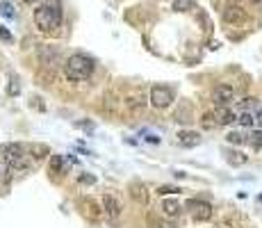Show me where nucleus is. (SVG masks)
I'll return each instance as SVG.
<instances>
[{"label": "nucleus", "mask_w": 262, "mask_h": 228, "mask_svg": "<svg viewBox=\"0 0 262 228\" xmlns=\"http://www.w3.org/2000/svg\"><path fill=\"white\" fill-rule=\"evenodd\" d=\"M260 203H262V196H260Z\"/></svg>", "instance_id": "obj_29"}, {"label": "nucleus", "mask_w": 262, "mask_h": 228, "mask_svg": "<svg viewBox=\"0 0 262 228\" xmlns=\"http://www.w3.org/2000/svg\"><path fill=\"white\" fill-rule=\"evenodd\" d=\"M226 139H228V144H237V146H240V144H249V135H244V132H237V130L228 132V137H226Z\"/></svg>", "instance_id": "obj_14"}, {"label": "nucleus", "mask_w": 262, "mask_h": 228, "mask_svg": "<svg viewBox=\"0 0 262 228\" xmlns=\"http://www.w3.org/2000/svg\"><path fill=\"white\" fill-rule=\"evenodd\" d=\"M103 212H105L107 222L119 224V219H121V203H119L117 196H112V194L103 196Z\"/></svg>", "instance_id": "obj_6"}, {"label": "nucleus", "mask_w": 262, "mask_h": 228, "mask_svg": "<svg viewBox=\"0 0 262 228\" xmlns=\"http://www.w3.org/2000/svg\"><path fill=\"white\" fill-rule=\"evenodd\" d=\"M201 125H203V128H208V130H212V128H217V116H214V114H203V119H201Z\"/></svg>", "instance_id": "obj_16"}, {"label": "nucleus", "mask_w": 262, "mask_h": 228, "mask_svg": "<svg viewBox=\"0 0 262 228\" xmlns=\"http://www.w3.org/2000/svg\"><path fill=\"white\" fill-rule=\"evenodd\" d=\"M214 116H217V123L219 125H230V123H235L237 121V114L233 112V110H228V108H217Z\"/></svg>", "instance_id": "obj_9"}, {"label": "nucleus", "mask_w": 262, "mask_h": 228, "mask_svg": "<svg viewBox=\"0 0 262 228\" xmlns=\"http://www.w3.org/2000/svg\"><path fill=\"white\" fill-rule=\"evenodd\" d=\"M187 210L192 212V217L196 219V222H208L210 217H212V206H210L208 201H198V199H189L187 203Z\"/></svg>", "instance_id": "obj_5"}, {"label": "nucleus", "mask_w": 262, "mask_h": 228, "mask_svg": "<svg viewBox=\"0 0 262 228\" xmlns=\"http://www.w3.org/2000/svg\"><path fill=\"white\" fill-rule=\"evenodd\" d=\"M228 162L233 164V167H237V164H244V162H246V155H242V153H230V155H228Z\"/></svg>", "instance_id": "obj_20"}, {"label": "nucleus", "mask_w": 262, "mask_h": 228, "mask_svg": "<svg viewBox=\"0 0 262 228\" xmlns=\"http://www.w3.org/2000/svg\"><path fill=\"white\" fill-rule=\"evenodd\" d=\"M178 144H180V146H187V148L198 146V144H201V135L194 130H180L178 132Z\"/></svg>", "instance_id": "obj_8"}, {"label": "nucleus", "mask_w": 262, "mask_h": 228, "mask_svg": "<svg viewBox=\"0 0 262 228\" xmlns=\"http://www.w3.org/2000/svg\"><path fill=\"white\" fill-rule=\"evenodd\" d=\"M0 37H2V39H9V32H7V30H2V27H0Z\"/></svg>", "instance_id": "obj_25"}, {"label": "nucleus", "mask_w": 262, "mask_h": 228, "mask_svg": "<svg viewBox=\"0 0 262 228\" xmlns=\"http://www.w3.org/2000/svg\"><path fill=\"white\" fill-rule=\"evenodd\" d=\"M0 11H2V16H14V11H11L9 5H0Z\"/></svg>", "instance_id": "obj_22"}, {"label": "nucleus", "mask_w": 262, "mask_h": 228, "mask_svg": "<svg viewBox=\"0 0 262 228\" xmlns=\"http://www.w3.org/2000/svg\"><path fill=\"white\" fill-rule=\"evenodd\" d=\"M0 155L5 158V162L9 164V169L14 171V174L30 169V155L25 153V148H23L21 144H5Z\"/></svg>", "instance_id": "obj_3"}, {"label": "nucleus", "mask_w": 262, "mask_h": 228, "mask_svg": "<svg viewBox=\"0 0 262 228\" xmlns=\"http://www.w3.org/2000/svg\"><path fill=\"white\" fill-rule=\"evenodd\" d=\"M23 2H25V5H32V2H37V0H23Z\"/></svg>", "instance_id": "obj_27"}, {"label": "nucleus", "mask_w": 262, "mask_h": 228, "mask_svg": "<svg viewBox=\"0 0 262 228\" xmlns=\"http://www.w3.org/2000/svg\"><path fill=\"white\" fill-rule=\"evenodd\" d=\"M237 121H240V125H244V128H253L256 125V112H242L240 116H237Z\"/></svg>", "instance_id": "obj_13"}, {"label": "nucleus", "mask_w": 262, "mask_h": 228, "mask_svg": "<svg viewBox=\"0 0 262 228\" xmlns=\"http://www.w3.org/2000/svg\"><path fill=\"white\" fill-rule=\"evenodd\" d=\"M146 139H148V141H150V144H157V141H160V139H157V137H155V135H148V137H146Z\"/></svg>", "instance_id": "obj_24"}, {"label": "nucleus", "mask_w": 262, "mask_h": 228, "mask_svg": "<svg viewBox=\"0 0 262 228\" xmlns=\"http://www.w3.org/2000/svg\"><path fill=\"white\" fill-rule=\"evenodd\" d=\"M256 119H258V121H260V123H262V110H258V114H256Z\"/></svg>", "instance_id": "obj_26"}, {"label": "nucleus", "mask_w": 262, "mask_h": 228, "mask_svg": "<svg viewBox=\"0 0 262 228\" xmlns=\"http://www.w3.org/2000/svg\"><path fill=\"white\" fill-rule=\"evenodd\" d=\"M162 212L169 215V217H178V215H180V203H178L176 199H164V201H162Z\"/></svg>", "instance_id": "obj_10"}, {"label": "nucleus", "mask_w": 262, "mask_h": 228, "mask_svg": "<svg viewBox=\"0 0 262 228\" xmlns=\"http://www.w3.org/2000/svg\"><path fill=\"white\" fill-rule=\"evenodd\" d=\"M11 174H14V171H11V169H9V164L5 162V158L0 155V183H2V185H7V183L11 180Z\"/></svg>", "instance_id": "obj_12"}, {"label": "nucleus", "mask_w": 262, "mask_h": 228, "mask_svg": "<svg viewBox=\"0 0 262 228\" xmlns=\"http://www.w3.org/2000/svg\"><path fill=\"white\" fill-rule=\"evenodd\" d=\"M176 192H180V190H178V187H173V185H160V187H157V194H162V196L176 194Z\"/></svg>", "instance_id": "obj_21"}, {"label": "nucleus", "mask_w": 262, "mask_h": 228, "mask_svg": "<svg viewBox=\"0 0 262 228\" xmlns=\"http://www.w3.org/2000/svg\"><path fill=\"white\" fill-rule=\"evenodd\" d=\"M256 108H258V98H244L242 103H237V110H242V112H251Z\"/></svg>", "instance_id": "obj_15"}, {"label": "nucleus", "mask_w": 262, "mask_h": 228, "mask_svg": "<svg viewBox=\"0 0 262 228\" xmlns=\"http://www.w3.org/2000/svg\"><path fill=\"white\" fill-rule=\"evenodd\" d=\"M233 101H235V89L230 87V85H219V87H214L212 103L217 105V108H228Z\"/></svg>", "instance_id": "obj_7"}, {"label": "nucleus", "mask_w": 262, "mask_h": 228, "mask_svg": "<svg viewBox=\"0 0 262 228\" xmlns=\"http://www.w3.org/2000/svg\"><path fill=\"white\" fill-rule=\"evenodd\" d=\"M251 2H262V0H251Z\"/></svg>", "instance_id": "obj_28"}, {"label": "nucleus", "mask_w": 262, "mask_h": 228, "mask_svg": "<svg viewBox=\"0 0 262 228\" xmlns=\"http://www.w3.org/2000/svg\"><path fill=\"white\" fill-rule=\"evenodd\" d=\"M249 144H251V146H256V148L262 146V128H260V130H253L251 135H249Z\"/></svg>", "instance_id": "obj_18"}, {"label": "nucleus", "mask_w": 262, "mask_h": 228, "mask_svg": "<svg viewBox=\"0 0 262 228\" xmlns=\"http://www.w3.org/2000/svg\"><path fill=\"white\" fill-rule=\"evenodd\" d=\"M150 103L157 110L169 108L173 103V92L169 87H164V85H155V87L150 89Z\"/></svg>", "instance_id": "obj_4"}, {"label": "nucleus", "mask_w": 262, "mask_h": 228, "mask_svg": "<svg viewBox=\"0 0 262 228\" xmlns=\"http://www.w3.org/2000/svg\"><path fill=\"white\" fill-rule=\"evenodd\" d=\"M194 7V0H173V9L176 11H189Z\"/></svg>", "instance_id": "obj_17"}, {"label": "nucleus", "mask_w": 262, "mask_h": 228, "mask_svg": "<svg viewBox=\"0 0 262 228\" xmlns=\"http://www.w3.org/2000/svg\"><path fill=\"white\" fill-rule=\"evenodd\" d=\"M64 169H66V162L62 155H53V158H50V167H48L50 174H62Z\"/></svg>", "instance_id": "obj_11"}, {"label": "nucleus", "mask_w": 262, "mask_h": 228, "mask_svg": "<svg viewBox=\"0 0 262 228\" xmlns=\"http://www.w3.org/2000/svg\"><path fill=\"white\" fill-rule=\"evenodd\" d=\"M91 71H94V60H91L89 55L75 53L64 62V76L73 82L87 80V78L91 76Z\"/></svg>", "instance_id": "obj_2"}, {"label": "nucleus", "mask_w": 262, "mask_h": 228, "mask_svg": "<svg viewBox=\"0 0 262 228\" xmlns=\"http://www.w3.org/2000/svg\"><path fill=\"white\" fill-rule=\"evenodd\" d=\"M9 94H11V96H14V94H18V85H14V82H11V87H9Z\"/></svg>", "instance_id": "obj_23"}, {"label": "nucleus", "mask_w": 262, "mask_h": 228, "mask_svg": "<svg viewBox=\"0 0 262 228\" xmlns=\"http://www.w3.org/2000/svg\"><path fill=\"white\" fill-rule=\"evenodd\" d=\"M224 18L226 21H237V18H242V9L240 7H230L228 11H224Z\"/></svg>", "instance_id": "obj_19"}, {"label": "nucleus", "mask_w": 262, "mask_h": 228, "mask_svg": "<svg viewBox=\"0 0 262 228\" xmlns=\"http://www.w3.org/2000/svg\"><path fill=\"white\" fill-rule=\"evenodd\" d=\"M34 23L41 32H57L62 25V9H59L57 0H48L41 7L34 9Z\"/></svg>", "instance_id": "obj_1"}]
</instances>
